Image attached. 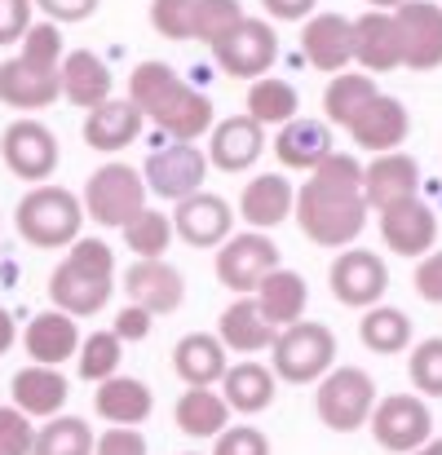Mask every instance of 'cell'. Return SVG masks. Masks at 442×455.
Here are the masks:
<instances>
[{
    "label": "cell",
    "instance_id": "obj_1",
    "mask_svg": "<svg viewBox=\"0 0 442 455\" xmlns=\"http://www.w3.org/2000/svg\"><path fill=\"white\" fill-rule=\"evenodd\" d=\"M296 221L301 235L318 248H350L367 226V199H363V168L350 155L332 151L296 190Z\"/></svg>",
    "mask_w": 442,
    "mask_h": 455
},
{
    "label": "cell",
    "instance_id": "obj_2",
    "mask_svg": "<svg viewBox=\"0 0 442 455\" xmlns=\"http://www.w3.org/2000/svg\"><path fill=\"white\" fill-rule=\"evenodd\" d=\"M129 102L142 111V120H155L173 142H199L213 133V102L190 89L168 62H142L129 76Z\"/></svg>",
    "mask_w": 442,
    "mask_h": 455
},
{
    "label": "cell",
    "instance_id": "obj_3",
    "mask_svg": "<svg viewBox=\"0 0 442 455\" xmlns=\"http://www.w3.org/2000/svg\"><path fill=\"white\" fill-rule=\"evenodd\" d=\"M111 279H116V252L102 239H76L71 257L49 275V297L58 314L89 318L111 301Z\"/></svg>",
    "mask_w": 442,
    "mask_h": 455
},
{
    "label": "cell",
    "instance_id": "obj_4",
    "mask_svg": "<svg viewBox=\"0 0 442 455\" xmlns=\"http://www.w3.org/2000/svg\"><path fill=\"white\" fill-rule=\"evenodd\" d=\"M13 221L31 248H67V243H76V235L84 226V208L62 186H36L31 195H22Z\"/></svg>",
    "mask_w": 442,
    "mask_h": 455
},
{
    "label": "cell",
    "instance_id": "obj_5",
    "mask_svg": "<svg viewBox=\"0 0 442 455\" xmlns=\"http://www.w3.org/2000/svg\"><path fill=\"white\" fill-rule=\"evenodd\" d=\"M270 363H275V376H284L288 385H309V380H318V376L332 371V363H336V336H332V327L301 318V323L284 327L275 336Z\"/></svg>",
    "mask_w": 442,
    "mask_h": 455
},
{
    "label": "cell",
    "instance_id": "obj_6",
    "mask_svg": "<svg viewBox=\"0 0 442 455\" xmlns=\"http://www.w3.org/2000/svg\"><path fill=\"white\" fill-rule=\"evenodd\" d=\"M372 407H376V385L367 371L358 367H332L323 380H318V394H314V411L327 429L336 434H354L358 425L372 420Z\"/></svg>",
    "mask_w": 442,
    "mask_h": 455
},
{
    "label": "cell",
    "instance_id": "obj_7",
    "mask_svg": "<svg viewBox=\"0 0 442 455\" xmlns=\"http://www.w3.org/2000/svg\"><path fill=\"white\" fill-rule=\"evenodd\" d=\"M98 226H129L142 208H147V181L138 168L129 164H102L89 186H84V204H80Z\"/></svg>",
    "mask_w": 442,
    "mask_h": 455
},
{
    "label": "cell",
    "instance_id": "obj_8",
    "mask_svg": "<svg viewBox=\"0 0 442 455\" xmlns=\"http://www.w3.org/2000/svg\"><path fill=\"white\" fill-rule=\"evenodd\" d=\"M217 67L235 80H266V71L279 58V31L266 18H244L217 49H213Z\"/></svg>",
    "mask_w": 442,
    "mask_h": 455
},
{
    "label": "cell",
    "instance_id": "obj_9",
    "mask_svg": "<svg viewBox=\"0 0 442 455\" xmlns=\"http://www.w3.org/2000/svg\"><path fill=\"white\" fill-rule=\"evenodd\" d=\"M398 53L412 71H438L442 67V4L434 0H403L394 13Z\"/></svg>",
    "mask_w": 442,
    "mask_h": 455
},
{
    "label": "cell",
    "instance_id": "obj_10",
    "mask_svg": "<svg viewBox=\"0 0 442 455\" xmlns=\"http://www.w3.org/2000/svg\"><path fill=\"white\" fill-rule=\"evenodd\" d=\"M275 270H279V248H275V239L261 235V230L235 235V239H226L221 252H217V279H221L230 292H239V297L257 292V283H261L266 275H275Z\"/></svg>",
    "mask_w": 442,
    "mask_h": 455
},
{
    "label": "cell",
    "instance_id": "obj_11",
    "mask_svg": "<svg viewBox=\"0 0 442 455\" xmlns=\"http://www.w3.org/2000/svg\"><path fill=\"white\" fill-rule=\"evenodd\" d=\"M372 434H376V443L385 451L407 455L430 443L434 416H430V407L416 394H390V398H381L372 407Z\"/></svg>",
    "mask_w": 442,
    "mask_h": 455
},
{
    "label": "cell",
    "instance_id": "obj_12",
    "mask_svg": "<svg viewBox=\"0 0 442 455\" xmlns=\"http://www.w3.org/2000/svg\"><path fill=\"white\" fill-rule=\"evenodd\" d=\"M204 177H208V159H204V151L195 142H168V147H159L147 159V172H142L147 190H155L168 204H181V199L199 195Z\"/></svg>",
    "mask_w": 442,
    "mask_h": 455
},
{
    "label": "cell",
    "instance_id": "obj_13",
    "mask_svg": "<svg viewBox=\"0 0 442 455\" xmlns=\"http://www.w3.org/2000/svg\"><path fill=\"white\" fill-rule=\"evenodd\" d=\"M0 155L9 164L13 177L22 181H49L58 168V138L40 124V120H13L0 138Z\"/></svg>",
    "mask_w": 442,
    "mask_h": 455
},
{
    "label": "cell",
    "instance_id": "obj_14",
    "mask_svg": "<svg viewBox=\"0 0 442 455\" xmlns=\"http://www.w3.org/2000/svg\"><path fill=\"white\" fill-rule=\"evenodd\" d=\"M390 288V275H385V261L367 248H345L336 261H332V292L336 301L350 305V309H372L381 305Z\"/></svg>",
    "mask_w": 442,
    "mask_h": 455
},
{
    "label": "cell",
    "instance_id": "obj_15",
    "mask_svg": "<svg viewBox=\"0 0 442 455\" xmlns=\"http://www.w3.org/2000/svg\"><path fill=\"white\" fill-rule=\"evenodd\" d=\"M301 53L314 71L341 76L354 62V27L341 13H314L301 27Z\"/></svg>",
    "mask_w": 442,
    "mask_h": 455
},
{
    "label": "cell",
    "instance_id": "obj_16",
    "mask_svg": "<svg viewBox=\"0 0 442 455\" xmlns=\"http://www.w3.org/2000/svg\"><path fill=\"white\" fill-rule=\"evenodd\" d=\"M345 133L363 147V151H376V155H390L403 147V138L412 133V116H407V107L398 102V98H385V93H376L350 124H345Z\"/></svg>",
    "mask_w": 442,
    "mask_h": 455
},
{
    "label": "cell",
    "instance_id": "obj_17",
    "mask_svg": "<svg viewBox=\"0 0 442 455\" xmlns=\"http://www.w3.org/2000/svg\"><path fill=\"white\" fill-rule=\"evenodd\" d=\"M168 221H173V235H181L190 248H217V243H226L230 230H235L230 204H226L221 195H204V190L190 195V199H181Z\"/></svg>",
    "mask_w": 442,
    "mask_h": 455
},
{
    "label": "cell",
    "instance_id": "obj_18",
    "mask_svg": "<svg viewBox=\"0 0 442 455\" xmlns=\"http://www.w3.org/2000/svg\"><path fill=\"white\" fill-rule=\"evenodd\" d=\"M381 239L398 257H425L434 248V239H438V217H434V208L421 195L403 199V204L381 212Z\"/></svg>",
    "mask_w": 442,
    "mask_h": 455
},
{
    "label": "cell",
    "instance_id": "obj_19",
    "mask_svg": "<svg viewBox=\"0 0 442 455\" xmlns=\"http://www.w3.org/2000/svg\"><path fill=\"white\" fill-rule=\"evenodd\" d=\"M421 195V168L416 159L403 151H390V155H376L367 168H363V199L367 208L385 212L403 199H416Z\"/></svg>",
    "mask_w": 442,
    "mask_h": 455
},
{
    "label": "cell",
    "instance_id": "obj_20",
    "mask_svg": "<svg viewBox=\"0 0 442 455\" xmlns=\"http://www.w3.org/2000/svg\"><path fill=\"white\" fill-rule=\"evenodd\" d=\"M261 151H266V129L248 116H230V120L213 124V142H208L204 159L221 172H244L261 159Z\"/></svg>",
    "mask_w": 442,
    "mask_h": 455
},
{
    "label": "cell",
    "instance_id": "obj_21",
    "mask_svg": "<svg viewBox=\"0 0 442 455\" xmlns=\"http://www.w3.org/2000/svg\"><path fill=\"white\" fill-rule=\"evenodd\" d=\"M125 292H129V305L147 309L150 318H155V314L181 309V301H186V279L168 261H138L125 275Z\"/></svg>",
    "mask_w": 442,
    "mask_h": 455
},
{
    "label": "cell",
    "instance_id": "obj_22",
    "mask_svg": "<svg viewBox=\"0 0 442 455\" xmlns=\"http://www.w3.org/2000/svg\"><path fill=\"white\" fill-rule=\"evenodd\" d=\"M58 98H62L58 71L31 67L22 58L0 62V102L4 107H13V111H40V107H53Z\"/></svg>",
    "mask_w": 442,
    "mask_h": 455
},
{
    "label": "cell",
    "instance_id": "obj_23",
    "mask_svg": "<svg viewBox=\"0 0 442 455\" xmlns=\"http://www.w3.org/2000/svg\"><path fill=\"white\" fill-rule=\"evenodd\" d=\"M58 84H62V98H67L71 107H84V111H93V107H102V102L111 98V71H107V62H102L98 53H89V49L62 53V62H58Z\"/></svg>",
    "mask_w": 442,
    "mask_h": 455
},
{
    "label": "cell",
    "instance_id": "obj_24",
    "mask_svg": "<svg viewBox=\"0 0 442 455\" xmlns=\"http://www.w3.org/2000/svg\"><path fill=\"white\" fill-rule=\"evenodd\" d=\"M13 394V407L27 416V420H53L62 407H67V376L58 367H22L9 385Z\"/></svg>",
    "mask_w": 442,
    "mask_h": 455
},
{
    "label": "cell",
    "instance_id": "obj_25",
    "mask_svg": "<svg viewBox=\"0 0 442 455\" xmlns=\"http://www.w3.org/2000/svg\"><path fill=\"white\" fill-rule=\"evenodd\" d=\"M354 27V62L363 67V76H376V71H394L403 67V53H398V31H394V18L372 9L363 18L350 22Z\"/></svg>",
    "mask_w": 442,
    "mask_h": 455
},
{
    "label": "cell",
    "instance_id": "obj_26",
    "mask_svg": "<svg viewBox=\"0 0 442 455\" xmlns=\"http://www.w3.org/2000/svg\"><path fill=\"white\" fill-rule=\"evenodd\" d=\"M22 345H27L36 367H58V363H67L80 349V327H76V318H67L58 309H44V314H36L27 323Z\"/></svg>",
    "mask_w": 442,
    "mask_h": 455
},
{
    "label": "cell",
    "instance_id": "obj_27",
    "mask_svg": "<svg viewBox=\"0 0 442 455\" xmlns=\"http://www.w3.org/2000/svg\"><path fill=\"white\" fill-rule=\"evenodd\" d=\"M253 301L261 309V318L275 327V331H284V327H293L305 318V305H309V288H305V279L296 275V270H275V275H266L261 283H257V292H253Z\"/></svg>",
    "mask_w": 442,
    "mask_h": 455
},
{
    "label": "cell",
    "instance_id": "obj_28",
    "mask_svg": "<svg viewBox=\"0 0 442 455\" xmlns=\"http://www.w3.org/2000/svg\"><path fill=\"white\" fill-rule=\"evenodd\" d=\"M142 133V111L129 98H107L84 116V142L93 151H125Z\"/></svg>",
    "mask_w": 442,
    "mask_h": 455
},
{
    "label": "cell",
    "instance_id": "obj_29",
    "mask_svg": "<svg viewBox=\"0 0 442 455\" xmlns=\"http://www.w3.org/2000/svg\"><path fill=\"white\" fill-rule=\"evenodd\" d=\"M226 349H221V340L217 336H208V331H190V336H181L177 340V349H173V371L186 380V389H213L221 376H226Z\"/></svg>",
    "mask_w": 442,
    "mask_h": 455
},
{
    "label": "cell",
    "instance_id": "obj_30",
    "mask_svg": "<svg viewBox=\"0 0 442 455\" xmlns=\"http://www.w3.org/2000/svg\"><path fill=\"white\" fill-rule=\"evenodd\" d=\"M293 204H296L293 181H288L284 172H261V177H253V181L244 186V195H239V212H244V221L257 226V230L279 226V221L293 212Z\"/></svg>",
    "mask_w": 442,
    "mask_h": 455
},
{
    "label": "cell",
    "instance_id": "obj_31",
    "mask_svg": "<svg viewBox=\"0 0 442 455\" xmlns=\"http://www.w3.org/2000/svg\"><path fill=\"white\" fill-rule=\"evenodd\" d=\"M332 151H336V147H332V129L318 124V120H288V124L275 133L279 164H284V168H296V172H314Z\"/></svg>",
    "mask_w": 442,
    "mask_h": 455
},
{
    "label": "cell",
    "instance_id": "obj_32",
    "mask_svg": "<svg viewBox=\"0 0 442 455\" xmlns=\"http://www.w3.org/2000/svg\"><path fill=\"white\" fill-rule=\"evenodd\" d=\"M93 407H98V416L111 420L116 429H133V425H142L150 416L155 398H150V389L142 380H133V376H111V380L98 385Z\"/></svg>",
    "mask_w": 442,
    "mask_h": 455
},
{
    "label": "cell",
    "instance_id": "obj_33",
    "mask_svg": "<svg viewBox=\"0 0 442 455\" xmlns=\"http://www.w3.org/2000/svg\"><path fill=\"white\" fill-rule=\"evenodd\" d=\"M217 340H221V349H239L244 358L248 354H261V349H270L275 345V327L261 318V309L253 297H239L235 305H226V314H221V323H217Z\"/></svg>",
    "mask_w": 442,
    "mask_h": 455
},
{
    "label": "cell",
    "instance_id": "obj_34",
    "mask_svg": "<svg viewBox=\"0 0 442 455\" xmlns=\"http://www.w3.org/2000/svg\"><path fill=\"white\" fill-rule=\"evenodd\" d=\"M221 398H226L230 411L257 416L275 403V371L261 367V363H235L221 376Z\"/></svg>",
    "mask_w": 442,
    "mask_h": 455
},
{
    "label": "cell",
    "instance_id": "obj_35",
    "mask_svg": "<svg viewBox=\"0 0 442 455\" xmlns=\"http://www.w3.org/2000/svg\"><path fill=\"white\" fill-rule=\"evenodd\" d=\"M230 425V407L217 389H186L177 398V429L186 438H217Z\"/></svg>",
    "mask_w": 442,
    "mask_h": 455
},
{
    "label": "cell",
    "instance_id": "obj_36",
    "mask_svg": "<svg viewBox=\"0 0 442 455\" xmlns=\"http://www.w3.org/2000/svg\"><path fill=\"white\" fill-rule=\"evenodd\" d=\"M363 345L372 354H403L412 345V318L394 305H372L363 314V327H358Z\"/></svg>",
    "mask_w": 442,
    "mask_h": 455
},
{
    "label": "cell",
    "instance_id": "obj_37",
    "mask_svg": "<svg viewBox=\"0 0 442 455\" xmlns=\"http://www.w3.org/2000/svg\"><path fill=\"white\" fill-rule=\"evenodd\" d=\"M372 98H376V80H372V76H363V71H341V76L327 84V93H323V111H327L332 124L345 129Z\"/></svg>",
    "mask_w": 442,
    "mask_h": 455
},
{
    "label": "cell",
    "instance_id": "obj_38",
    "mask_svg": "<svg viewBox=\"0 0 442 455\" xmlns=\"http://www.w3.org/2000/svg\"><path fill=\"white\" fill-rule=\"evenodd\" d=\"M296 107H301V98L288 80H253V89H248V120H257L261 129L266 124L284 129L288 120H296Z\"/></svg>",
    "mask_w": 442,
    "mask_h": 455
},
{
    "label": "cell",
    "instance_id": "obj_39",
    "mask_svg": "<svg viewBox=\"0 0 442 455\" xmlns=\"http://www.w3.org/2000/svg\"><path fill=\"white\" fill-rule=\"evenodd\" d=\"M31 455H93V429L80 416H53L36 434Z\"/></svg>",
    "mask_w": 442,
    "mask_h": 455
},
{
    "label": "cell",
    "instance_id": "obj_40",
    "mask_svg": "<svg viewBox=\"0 0 442 455\" xmlns=\"http://www.w3.org/2000/svg\"><path fill=\"white\" fill-rule=\"evenodd\" d=\"M125 243L138 261H159L173 243V221L168 212H155V208H142L129 226H125Z\"/></svg>",
    "mask_w": 442,
    "mask_h": 455
},
{
    "label": "cell",
    "instance_id": "obj_41",
    "mask_svg": "<svg viewBox=\"0 0 442 455\" xmlns=\"http://www.w3.org/2000/svg\"><path fill=\"white\" fill-rule=\"evenodd\" d=\"M80 376L84 380H93V385H102V380H111L116 371H120V363H125V340L116 336V331H93L89 340H80Z\"/></svg>",
    "mask_w": 442,
    "mask_h": 455
},
{
    "label": "cell",
    "instance_id": "obj_42",
    "mask_svg": "<svg viewBox=\"0 0 442 455\" xmlns=\"http://www.w3.org/2000/svg\"><path fill=\"white\" fill-rule=\"evenodd\" d=\"M244 4L239 0H195V40L217 49L239 22H244Z\"/></svg>",
    "mask_w": 442,
    "mask_h": 455
},
{
    "label": "cell",
    "instance_id": "obj_43",
    "mask_svg": "<svg viewBox=\"0 0 442 455\" xmlns=\"http://www.w3.org/2000/svg\"><path fill=\"white\" fill-rule=\"evenodd\" d=\"M62 31L53 27V22H31L27 27V36H22V62H31V67H44V71H58V62H62Z\"/></svg>",
    "mask_w": 442,
    "mask_h": 455
},
{
    "label": "cell",
    "instance_id": "obj_44",
    "mask_svg": "<svg viewBox=\"0 0 442 455\" xmlns=\"http://www.w3.org/2000/svg\"><path fill=\"white\" fill-rule=\"evenodd\" d=\"M150 22L164 40H195V0H150Z\"/></svg>",
    "mask_w": 442,
    "mask_h": 455
},
{
    "label": "cell",
    "instance_id": "obj_45",
    "mask_svg": "<svg viewBox=\"0 0 442 455\" xmlns=\"http://www.w3.org/2000/svg\"><path fill=\"white\" fill-rule=\"evenodd\" d=\"M407 376H412V385L425 398H442V336H434V340H425V345L412 349Z\"/></svg>",
    "mask_w": 442,
    "mask_h": 455
},
{
    "label": "cell",
    "instance_id": "obj_46",
    "mask_svg": "<svg viewBox=\"0 0 442 455\" xmlns=\"http://www.w3.org/2000/svg\"><path fill=\"white\" fill-rule=\"evenodd\" d=\"M36 429L18 407H0V455H31Z\"/></svg>",
    "mask_w": 442,
    "mask_h": 455
},
{
    "label": "cell",
    "instance_id": "obj_47",
    "mask_svg": "<svg viewBox=\"0 0 442 455\" xmlns=\"http://www.w3.org/2000/svg\"><path fill=\"white\" fill-rule=\"evenodd\" d=\"M213 455H270V443H266V434L261 429H253V425H226L221 434H217V447Z\"/></svg>",
    "mask_w": 442,
    "mask_h": 455
},
{
    "label": "cell",
    "instance_id": "obj_48",
    "mask_svg": "<svg viewBox=\"0 0 442 455\" xmlns=\"http://www.w3.org/2000/svg\"><path fill=\"white\" fill-rule=\"evenodd\" d=\"M31 27V0H0V44H18Z\"/></svg>",
    "mask_w": 442,
    "mask_h": 455
},
{
    "label": "cell",
    "instance_id": "obj_49",
    "mask_svg": "<svg viewBox=\"0 0 442 455\" xmlns=\"http://www.w3.org/2000/svg\"><path fill=\"white\" fill-rule=\"evenodd\" d=\"M93 455H147V438L133 429H111V434L93 438Z\"/></svg>",
    "mask_w": 442,
    "mask_h": 455
},
{
    "label": "cell",
    "instance_id": "obj_50",
    "mask_svg": "<svg viewBox=\"0 0 442 455\" xmlns=\"http://www.w3.org/2000/svg\"><path fill=\"white\" fill-rule=\"evenodd\" d=\"M416 292L425 297V301H434V305H442V252H430L421 266H416Z\"/></svg>",
    "mask_w": 442,
    "mask_h": 455
},
{
    "label": "cell",
    "instance_id": "obj_51",
    "mask_svg": "<svg viewBox=\"0 0 442 455\" xmlns=\"http://www.w3.org/2000/svg\"><path fill=\"white\" fill-rule=\"evenodd\" d=\"M36 9H44L49 22L58 27V22H84L98 9V0H36Z\"/></svg>",
    "mask_w": 442,
    "mask_h": 455
},
{
    "label": "cell",
    "instance_id": "obj_52",
    "mask_svg": "<svg viewBox=\"0 0 442 455\" xmlns=\"http://www.w3.org/2000/svg\"><path fill=\"white\" fill-rule=\"evenodd\" d=\"M120 340H147L150 336V314L147 309H138V305H125L120 314H116V327H111Z\"/></svg>",
    "mask_w": 442,
    "mask_h": 455
},
{
    "label": "cell",
    "instance_id": "obj_53",
    "mask_svg": "<svg viewBox=\"0 0 442 455\" xmlns=\"http://www.w3.org/2000/svg\"><path fill=\"white\" fill-rule=\"evenodd\" d=\"M266 9H270V18H279V22H301V18H309V9L318 4V0H261Z\"/></svg>",
    "mask_w": 442,
    "mask_h": 455
},
{
    "label": "cell",
    "instance_id": "obj_54",
    "mask_svg": "<svg viewBox=\"0 0 442 455\" xmlns=\"http://www.w3.org/2000/svg\"><path fill=\"white\" fill-rule=\"evenodd\" d=\"M13 345V318H9V309H0V354Z\"/></svg>",
    "mask_w": 442,
    "mask_h": 455
},
{
    "label": "cell",
    "instance_id": "obj_55",
    "mask_svg": "<svg viewBox=\"0 0 442 455\" xmlns=\"http://www.w3.org/2000/svg\"><path fill=\"white\" fill-rule=\"evenodd\" d=\"M407 455H442V438H430L425 447H416V451H407Z\"/></svg>",
    "mask_w": 442,
    "mask_h": 455
},
{
    "label": "cell",
    "instance_id": "obj_56",
    "mask_svg": "<svg viewBox=\"0 0 442 455\" xmlns=\"http://www.w3.org/2000/svg\"><path fill=\"white\" fill-rule=\"evenodd\" d=\"M367 4H372V9H381V13H394L403 0H367Z\"/></svg>",
    "mask_w": 442,
    "mask_h": 455
},
{
    "label": "cell",
    "instance_id": "obj_57",
    "mask_svg": "<svg viewBox=\"0 0 442 455\" xmlns=\"http://www.w3.org/2000/svg\"><path fill=\"white\" fill-rule=\"evenodd\" d=\"M186 455H195V451H186Z\"/></svg>",
    "mask_w": 442,
    "mask_h": 455
}]
</instances>
